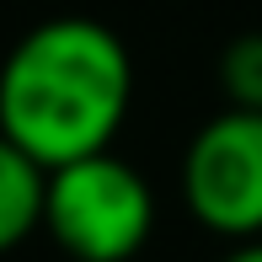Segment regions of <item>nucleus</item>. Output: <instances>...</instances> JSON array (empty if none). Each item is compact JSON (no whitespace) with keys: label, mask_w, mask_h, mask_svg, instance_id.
<instances>
[{"label":"nucleus","mask_w":262,"mask_h":262,"mask_svg":"<svg viewBox=\"0 0 262 262\" xmlns=\"http://www.w3.org/2000/svg\"><path fill=\"white\" fill-rule=\"evenodd\" d=\"M134 102V59L91 16H54L21 32L0 64V134L43 171L113 150Z\"/></svg>","instance_id":"obj_1"},{"label":"nucleus","mask_w":262,"mask_h":262,"mask_svg":"<svg viewBox=\"0 0 262 262\" xmlns=\"http://www.w3.org/2000/svg\"><path fill=\"white\" fill-rule=\"evenodd\" d=\"M43 230L75 262H128L156 230V193L123 156L97 150L49 171Z\"/></svg>","instance_id":"obj_2"},{"label":"nucleus","mask_w":262,"mask_h":262,"mask_svg":"<svg viewBox=\"0 0 262 262\" xmlns=\"http://www.w3.org/2000/svg\"><path fill=\"white\" fill-rule=\"evenodd\" d=\"M182 198L225 241L262 235V113L225 107L198 128L182 156Z\"/></svg>","instance_id":"obj_3"},{"label":"nucleus","mask_w":262,"mask_h":262,"mask_svg":"<svg viewBox=\"0 0 262 262\" xmlns=\"http://www.w3.org/2000/svg\"><path fill=\"white\" fill-rule=\"evenodd\" d=\"M43 182L49 171L0 134V252H16L32 230H43Z\"/></svg>","instance_id":"obj_4"},{"label":"nucleus","mask_w":262,"mask_h":262,"mask_svg":"<svg viewBox=\"0 0 262 262\" xmlns=\"http://www.w3.org/2000/svg\"><path fill=\"white\" fill-rule=\"evenodd\" d=\"M220 91H225V107L262 113V32H241L220 54Z\"/></svg>","instance_id":"obj_5"},{"label":"nucleus","mask_w":262,"mask_h":262,"mask_svg":"<svg viewBox=\"0 0 262 262\" xmlns=\"http://www.w3.org/2000/svg\"><path fill=\"white\" fill-rule=\"evenodd\" d=\"M220 262H262V235H252V241H230V252H225Z\"/></svg>","instance_id":"obj_6"}]
</instances>
